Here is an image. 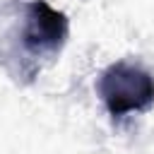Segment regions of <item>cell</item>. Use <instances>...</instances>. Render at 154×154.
I'll list each match as a JSON object with an SVG mask.
<instances>
[{"mask_svg":"<svg viewBox=\"0 0 154 154\" xmlns=\"http://www.w3.org/2000/svg\"><path fill=\"white\" fill-rule=\"evenodd\" d=\"M70 34V19L65 12L51 7L46 0H31L24 5V17L19 26V46L26 60L41 67L43 60H51L60 53Z\"/></svg>","mask_w":154,"mask_h":154,"instance_id":"obj_2","label":"cell"},{"mask_svg":"<svg viewBox=\"0 0 154 154\" xmlns=\"http://www.w3.org/2000/svg\"><path fill=\"white\" fill-rule=\"evenodd\" d=\"M99 96L113 118L147 111L154 106V75L137 63L118 60L99 77Z\"/></svg>","mask_w":154,"mask_h":154,"instance_id":"obj_1","label":"cell"}]
</instances>
